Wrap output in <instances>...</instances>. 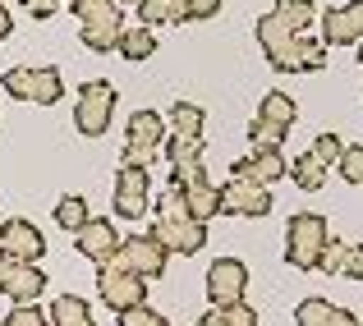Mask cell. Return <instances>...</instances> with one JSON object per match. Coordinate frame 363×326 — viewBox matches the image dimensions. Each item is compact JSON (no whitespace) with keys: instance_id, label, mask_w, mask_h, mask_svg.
Returning a JSON list of instances; mask_svg holds the SVG:
<instances>
[{"instance_id":"1","label":"cell","mask_w":363,"mask_h":326,"mask_svg":"<svg viewBox=\"0 0 363 326\" xmlns=\"http://www.w3.org/2000/svg\"><path fill=\"white\" fill-rule=\"evenodd\" d=\"M152 239H157L166 253H184L194 257L207 244V225H198L184 207V193L166 189L161 198H152Z\"/></svg>"},{"instance_id":"2","label":"cell","mask_w":363,"mask_h":326,"mask_svg":"<svg viewBox=\"0 0 363 326\" xmlns=\"http://www.w3.org/2000/svg\"><path fill=\"white\" fill-rule=\"evenodd\" d=\"M327 239H331L327 216H318V212L290 216V225H285V262H290L294 271H318Z\"/></svg>"},{"instance_id":"3","label":"cell","mask_w":363,"mask_h":326,"mask_svg":"<svg viewBox=\"0 0 363 326\" xmlns=\"http://www.w3.org/2000/svg\"><path fill=\"white\" fill-rule=\"evenodd\" d=\"M0 88L18 101H37V106H55V101L65 97V79L51 64H42V69H5Z\"/></svg>"},{"instance_id":"4","label":"cell","mask_w":363,"mask_h":326,"mask_svg":"<svg viewBox=\"0 0 363 326\" xmlns=\"http://www.w3.org/2000/svg\"><path fill=\"white\" fill-rule=\"evenodd\" d=\"M166 248L157 244L152 235H129L120 239L116 257H111L106 266H116V271H129V276H143V281H157V276H166Z\"/></svg>"},{"instance_id":"5","label":"cell","mask_w":363,"mask_h":326,"mask_svg":"<svg viewBox=\"0 0 363 326\" xmlns=\"http://www.w3.org/2000/svg\"><path fill=\"white\" fill-rule=\"evenodd\" d=\"M111 115H116V88L106 79H92L79 88V101H74V124L88 138H101L111 129Z\"/></svg>"},{"instance_id":"6","label":"cell","mask_w":363,"mask_h":326,"mask_svg":"<svg viewBox=\"0 0 363 326\" xmlns=\"http://www.w3.org/2000/svg\"><path fill=\"white\" fill-rule=\"evenodd\" d=\"M262 51H267V60H272V69H281V74H313V69L327 64V46L303 37V33H290V37H281V42L262 46Z\"/></svg>"},{"instance_id":"7","label":"cell","mask_w":363,"mask_h":326,"mask_svg":"<svg viewBox=\"0 0 363 326\" xmlns=\"http://www.w3.org/2000/svg\"><path fill=\"white\" fill-rule=\"evenodd\" d=\"M244 290H248V266L240 257H216L207 266V299H212V308L244 303Z\"/></svg>"},{"instance_id":"8","label":"cell","mask_w":363,"mask_h":326,"mask_svg":"<svg viewBox=\"0 0 363 326\" xmlns=\"http://www.w3.org/2000/svg\"><path fill=\"white\" fill-rule=\"evenodd\" d=\"M97 294H101L106 308L129 313V308H143V303H147V281H143V276H129V271H116V266H101Z\"/></svg>"},{"instance_id":"9","label":"cell","mask_w":363,"mask_h":326,"mask_svg":"<svg viewBox=\"0 0 363 326\" xmlns=\"http://www.w3.org/2000/svg\"><path fill=\"white\" fill-rule=\"evenodd\" d=\"M46 290V271H37V262H14L0 257V294L14 303H37Z\"/></svg>"},{"instance_id":"10","label":"cell","mask_w":363,"mask_h":326,"mask_svg":"<svg viewBox=\"0 0 363 326\" xmlns=\"http://www.w3.org/2000/svg\"><path fill=\"white\" fill-rule=\"evenodd\" d=\"M166 161H170V184L175 193H184V189L203 184V142H189V138H170L166 142Z\"/></svg>"},{"instance_id":"11","label":"cell","mask_w":363,"mask_h":326,"mask_svg":"<svg viewBox=\"0 0 363 326\" xmlns=\"http://www.w3.org/2000/svg\"><path fill=\"white\" fill-rule=\"evenodd\" d=\"M147 203H152V175L138 166H120L116 175V212L124 220H138L147 216Z\"/></svg>"},{"instance_id":"12","label":"cell","mask_w":363,"mask_h":326,"mask_svg":"<svg viewBox=\"0 0 363 326\" xmlns=\"http://www.w3.org/2000/svg\"><path fill=\"white\" fill-rule=\"evenodd\" d=\"M46 239L33 220H5L0 225V257H14V262H42Z\"/></svg>"},{"instance_id":"13","label":"cell","mask_w":363,"mask_h":326,"mask_svg":"<svg viewBox=\"0 0 363 326\" xmlns=\"http://www.w3.org/2000/svg\"><path fill=\"white\" fill-rule=\"evenodd\" d=\"M363 42V0L322 14V46H359Z\"/></svg>"},{"instance_id":"14","label":"cell","mask_w":363,"mask_h":326,"mask_svg":"<svg viewBox=\"0 0 363 326\" xmlns=\"http://www.w3.org/2000/svg\"><path fill=\"white\" fill-rule=\"evenodd\" d=\"M74 248H79L83 257H92L97 266H106L111 257H116V248H120V230L111 225V220L88 216V225H83V230H74Z\"/></svg>"},{"instance_id":"15","label":"cell","mask_w":363,"mask_h":326,"mask_svg":"<svg viewBox=\"0 0 363 326\" xmlns=\"http://www.w3.org/2000/svg\"><path fill=\"white\" fill-rule=\"evenodd\" d=\"M272 212V193L262 184H248V179H230L221 189V216H267Z\"/></svg>"},{"instance_id":"16","label":"cell","mask_w":363,"mask_h":326,"mask_svg":"<svg viewBox=\"0 0 363 326\" xmlns=\"http://www.w3.org/2000/svg\"><path fill=\"white\" fill-rule=\"evenodd\" d=\"M290 175V161L281 157V152H262V147H253L244 161H235V179H248V184H276V179H285Z\"/></svg>"},{"instance_id":"17","label":"cell","mask_w":363,"mask_h":326,"mask_svg":"<svg viewBox=\"0 0 363 326\" xmlns=\"http://www.w3.org/2000/svg\"><path fill=\"white\" fill-rule=\"evenodd\" d=\"M161 138H166V120H161L157 111H133V115H129V124H124V142L157 152Z\"/></svg>"},{"instance_id":"18","label":"cell","mask_w":363,"mask_h":326,"mask_svg":"<svg viewBox=\"0 0 363 326\" xmlns=\"http://www.w3.org/2000/svg\"><path fill=\"white\" fill-rule=\"evenodd\" d=\"M184 207H189V216H194L198 225H207L212 216H221V189L203 179V184L184 189Z\"/></svg>"},{"instance_id":"19","label":"cell","mask_w":363,"mask_h":326,"mask_svg":"<svg viewBox=\"0 0 363 326\" xmlns=\"http://www.w3.org/2000/svg\"><path fill=\"white\" fill-rule=\"evenodd\" d=\"M166 129L175 133V138H189V142H203V111L194 106V101H175L166 115Z\"/></svg>"},{"instance_id":"20","label":"cell","mask_w":363,"mask_h":326,"mask_svg":"<svg viewBox=\"0 0 363 326\" xmlns=\"http://www.w3.org/2000/svg\"><path fill=\"white\" fill-rule=\"evenodd\" d=\"M138 18H143V28L184 23V18H189V5H184V0H138Z\"/></svg>"},{"instance_id":"21","label":"cell","mask_w":363,"mask_h":326,"mask_svg":"<svg viewBox=\"0 0 363 326\" xmlns=\"http://www.w3.org/2000/svg\"><path fill=\"white\" fill-rule=\"evenodd\" d=\"M294 97L290 92H281V88H272L262 97V106H257V120H267V124H281V129H294Z\"/></svg>"},{"instance_id":"22","label":"cell","mask_w":363,"mask_h":326,"mask_svg":"<svg viewBox=\"0 0 363 326\" xmlns=\"http://www.w3.org/2000/svg\"><path fill=\"white\" fill-rule=\"evenodd\" d=\"M51 326H97L88 313V303L79 299V294H60V299L51 303Z\"/></svg>"},{"instance_id":"23","label":"cell","mask_w":363,"mask_h":326,"mask_svg":"<svg viewBox=\"0 0 363 326\" xmlns=\"http://www.w3.org/2000/svg\"><path fill=\"white\" fill-rule=\"evenodd\" d=\"M74 14H79V28H92V23H124V14H120L116 0H74Z\"/></svg>"},{"instance_id":"24","label":"cell","mask_w":363,"mask_h":326,"mask_svg":"<svg viewBox=\"0 0 363 326\" xmlns=\"http://www.w3.org/2000/svg\"><path fill=\"white\" fill-rule=\"evenodd\" d=\"M290 175H294V184H299L303 193H318V189L327 184V166H322V161L313 157V152H303V157H294Z\"/></svg>"},{"instance_id":"25","label":"cell","mask_w":363,"mask_h":326,"mask_svg":"<svg viewBox=\"0 0 363 326\" xmlns=\"http://www.w3.org/2000/svg\"><path fill=\"white\" fill-rule=\"evenodd\" d=\"M79 37L88 51H120L124 23H92V28H79Z\"/></svg>"},{"instance_id":"26","label":"cell","mask_w":363,"mask_h":326,"mask_svg":"<svg viewBox=\"0 0 363 326\" xmlns=\"http://www.w3.org/2000/svg\"><path fill=\"white\" fill-rule=\"evenodd\" d=\"M272 14L281 18V23L290 28V33H303V28H308L313 18H318V9H313V0H281V5H276Z\"/></svg>"},{"instance_id":"27","label":"cell","mask_w":363,"mask_h":326,"mask_svg":"<svg viewBox=\"0 0 363 326\" xmlns=\"http://www.w3.org/2000/svg\"><path fill=\"white\" fill-rule=\"evenodd\" d=\"M55 225L60 230H83L88 225V198H79V193H69V198H60V203H55Z\"/></svg>"},{"instance_id":"28","label":"cell","mask_w":363,"mask_h":326,"mask_svg":"<svg viewBox=\"0 0 363 326\" xmlns=\"http://www.w3.org/2000/svg\"><path fill=\"white\" fill-rule=\"evenodd\" d=\"M152 51H157V37H152V28H133V33L120 37V55H124V60H147Z\"/></svg>"},{"instance_id":"29","label":"cell","mask_w":363,"mask_h":326,"mask_svg":"<svg viewBox=\"0 0 363 326\" xmlns=\"http://www.w3.org/2000/svg\"><path fill=\"white\" fill-rule=\"evenodd\" d=\"M290 138V129H281V124H267V120H253L248 124V142L262 152H281V142Z\"/></svg>"},{"instance_id":"30","label":"cell","mask_w":363,"mask_h":326,"mask_svg":"<svg viewBox=\"0 0 363 326\" xmlns=\"http://www.w3.org/2000/svg\"><path fill=\"white\" fill-rule=\"evenodd\" d=\"M294 322L299 326H327L331 322V303L327 299H303L299 308H294Z\"/></svg>"},{"instance_id":"31","label":"cell","mask_w":363,"mask_h":326,"mask_svg":"<svg viewBox=\"0 0 363 326\" xmlns=\"http://www.w3.org/2000/svg\"><path fill=\"white\" fill-rule=\"evenodd\" d=\"M340 152H345V142H340L336 133H318V138H313V157H318L322 166H336Z\"/></svg>"},{"instance_id":"32","label":"cell","mask_w":363,"mask_h":326,"mask_svg":"<svg viewBox=\"0 0 363 326\" xmlns=\"http://www.w3.org/2000/svg\"><path fill=\"white\" fill-rule=\"evenodd\" d=\"M336 170H340V179H350V184H363V147H345L340 161H336Z\"/></svg>"},{"instance_id":"33","label":"cell","mask_w":363,"mask_h":326,"mask_svg":"<svg viewBox=\"0 0 363 326\" xmlns=\"http://www.w3.org/2000/svg\"><path fill=\"white\" fill-rule=\"evenodd\" d=\"M345 253H350V244H345V239H327L318 271H340V266H345Z\"/></svg>"},{"instance_id":"34","label":"cell","mask_w":363,"mask_h":326,"mask_svg":"<svg viewBox=\"0 0 363 326\" xmlns=\"http://www.w3.org/2000/svg\"><path fill=\"white\" fill-rule=\"evenodd\" d=\"M120 326H170V322L161 317L157 308H147V303H143V308H129V313H120Z\"/></svg>"},{"instance_id":"35","label":"cell","mask_w":363,"mask_h":326,"mask_svg":"<svg viewBox=\"0 0 363 326\" xmlns=\"http://www.w3.org/2000/svg\"><path fill=\"white\" fill-rule=\"evenodd\" d=\"M0 326H46V317L33 308V303H18V308H9V317Z\"/></svg>"},{"instance_id":"36","label":"cell","mask_w":363,"mask_h":326,"mask_svg":"<svg viewBox=\"0 0 363 326\" xmlns=\"http://www.w3.org/2000/svg\"><path fill=\"white\" fill-rule=\"evenodd\" d=\"M225 326H257V308H248V303H230V308H225Z\"/></svg>"},{"instance_id":"37","label":"cell","mask_w":363,"mask_h":326,"mask_svg":"<svg viewBox=\"0 0 363 326\" xmlns=\"http://www.w3.org/2000/svg\"><path fill=\"white\" fill-rule=\"evenodd\" d=\"M152 157H157V152H147V147H133V142H124V157H120V166H138V170H147V166H152Z\"/></svg>"},{"instance_id":"38","label":"cell","mask_w":363,"mask_h":326,"mask_svg":"<svg viewBox=\"0 0 363 326\" xmlns=\"http://www.w3.org/2000/svg\"><path fill=\"white\" fill-rule=\"evenodd\" d=\"M340 276H350V281H363V248H359V244H350V253H345V266H340Z\"/></svg>"},{"instance_id":"39","label":"cell","mask_w":363,"mask_h":326,"mask_svg":"<svg viewBox=\"0 0 363 326\" xmlns=\"http://www.w3.org/2000/svg\"><path fill=\"white\" fill-rule=\"evenodd\" d=\"M189 5V18H212V14H221V0H184Z\"/></svg>"},{"instance_id":"40","label":"cell","mask_w":363,"mask_h":326,"mask_svg":"<svg viewBox=\"0 0 363 326\" xmlns=\"http://www.w3.org/2000/svg\"><path fill=\"white\" fill-rule=\"evenodd\" d=\"M28 9H33V18H51L55 14V5H60V0H23Z\"/></svg>"},{"instance_id":"41","label":"cell","mask_w":363,"mask_h":326,"mask_svg":"<svg viewBox=\"0 0 363 326\" xmlns=\"http://www.w3.org/2000/svg\"><path fill=\"white\" fill-rule=\"evenodd\" d=\"M327 326H363V322H359L350 308H331V322H327Z\"/></svg>"},{"instance_id":"42","label":"cell","mask_w":363,"mask_h":326,"mask_svg":"<svg viewBox=\"0 0 363 326\" xmlns=\"http://www.w3.org/2000/svg\"><path fill=\"white\" fill-rule=\"evenodd\" d=\"M198 326H225V308H207L203 317H198Z\"/></svg>"},{"instance_id":"43","label":"cell","mask_w":363,"mask_h":326,"mask_svg":"<svg viewBox=\"0 0 363 326\" xmlns=\"http://www.w3.org/2000/svg\"><path fill=\"white\" fill-rule=\"evenodd\" d=\"M14 33V18H9V9H5V0H0V42Z\"/></svg>"},{"instance_id":"44","label":"cell","mask_w":363,"mask_h":326,"mask_svg":"<svg viewBox=\"0 0 363 326\" xmlns=\"http://www.w3.org/2000/svg\"><path fill=\"white\" fill-rule=\"evenodd\" d=\"M116 5H138V0H116Z\"/></svg>"},{"instance_id":"45","label":"cell","mask_w":363,"mask_h":326,"mask_svg":"<svg viewBox=\"0 0 363 326\" xmlns=\"http://www.w3.org/2000/svg\"><path fill=\"white\" fill-rule=\"evenodd\" d=\"M359 64H363V42H359Z\"/></svg>"},{"instance_id":"46","label":"cell","mask_w":363,"mask_h":326,"mask_svg":"<svg viewBox=\"0 0 363 326\" xmlns=\"http://www.w3.org/2000/svg\"><path fill=\"white\" fill-rule=\"evenodd\" d=\"M46 326H51V322H46Z\"/></svg>"}]
</instances>
